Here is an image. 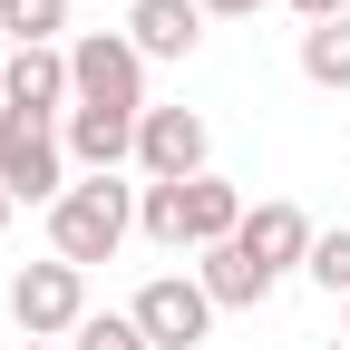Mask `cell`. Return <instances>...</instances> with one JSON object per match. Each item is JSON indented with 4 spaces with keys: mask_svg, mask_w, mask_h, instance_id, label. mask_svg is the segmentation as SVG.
<instances>
[{
    "mask_svg": "<svg viewBox=\"0 0 350 350\" xmlns=\"http://www.w3.org/2000/svg\"><path fill=\"white\" fill-rule=\"evenodd\" d=\"M243 185H224V175H185V185H146V204H137V224H146V243H165V253H214V243H234L243 234Z\"/></svg>",
    "mask_w": 350,
    "mask_h": 350,
    "instance_id": "obj_1",
    "label": "cell"
},
{
    "mask_svg": "<svg viewBox=\"0 0 350 350\" xmlns=\"http://www.w3.org/2000/svg\"><path fill=\"white\" fill-rule=\"evenodd\" d=\"M126 234H137V195L117 185V175H78V185L49 204V253L59 262H117L126 253Z\"/></svg>",
    "mask_w": 350,
    "mask_h": 350,
    "instance_id": "obj_2",
    "label": "cell"
},
{
    "mask_svg": "<svg viewBox=\"0 0 350 350\" xmlns=\"http://www.w3.org/2000/svg\"><path fill=\"white\" fill-rule=\"evenodd\" d=\"M68 88L78 107H117V117H146V59L126 29H78L68 39Z\"/></svg>",
    "mask_w": 350,
    "mask_h": 350,
    "instance_id": "obj_3",
    "label": "cell"
},
{
    "mask_svg": "<svg viewBox=\"0 0 350 350\" xmlns=\"http://www.w3.org/2000/svg\"><path fill=\"white\" fill-rule=\"evenodd\" d=\"M0 185H10V204H59V195H68L59 117H20V107H0Z\"/></svg>",
    "mask_w": 350,
    "mask_h": 350,
    "instance_id": "obj_4",
    "label": "cell"
},
{
    "mask_svg": "<svg viewBox=\"0 0 350 350\" xmlns=\"http://www.w3.org/2000/svg\"><path fill=\"white\" fill-rule=\"evenodd\" d=\"M10 321H20V340H78V321H88V273L78 262H20L10 273Z\"/></svg>",
    "mask_w": 350,
    "mask_h": 350,
    "instance_id": "obj_5",
    "label": "cell"
},
{
    "mask_svg": "<svg viewBox=\"0 0 350 350\" xmlns=\"http://www.w3.org/2000/svg\"><path fill=\"white\" fill-rule=\"evenodd\" d=\"M126 312H137L146 350H195V340L214 331V292H204L195 273H156L137 301H126Z\"/></svg>",
    "mask_w": 350,
    "mask_h": 350,
    "instance_id": "obj_6",
    "label": "cell"
},
{
    "mask_svg": "<svg viewBox=\"0 0 350 350\" xmlns=\"http://www.w3.org/2000/svg\"><path fill=\"white\" fill-rule=\"evenodd\" d=\"M204 117L195 107H146L137 117V165H146V185H185V175H214L204 165Z\"/></svg>",
    "mask_w": 350,
    "mask_h": 350,
    "instance_id": "obj_7",
    "label": "cell"
},
{
    "mask_svg": "<svg viewBox=\"0 0 350 350\" xmlns=\"http://www.w3.org/2000/svg\"><path fill=\"white\" fill-rule=\"evenodd\" d=\"M234 243H243V253L262 262V273L282 282V273H301V262H312V243H321V224H312V214H301L292 195H262V204L243 214V234H234Z\"/></svg>",
    "mask_w": 350,
    "mask_h": 350,
    "instance_id": "obj_8",
    "label": "cell"
},
{
    "mask_svg": "<svg viewBox=\"0 0 350 350\" xmlns=\"http://www.w3.org/2000/svg\"><path fill=\"white\" fill-rule=\"evenodd\" d=\"M0 107H20V117H68V107H78L68 49H10V68H0Z\"/></svg>",
    "mask_w": 350,
    "mask_h": 350,
    "instance_id": "obj_9",
    "label": "cell"
},
{
    "mask_svg": "<svg viewBox=\"0 0 350 350\" xmlns=\"http://www.w3.org/2000/svg\"><path fill=\"white\" fill-rule=\"evenodd\" d=\"M59 146L78 175H117L126 156H137V117H117V107H68L59 117Z\"/></svg>",
    "mask_w": 350,
    "mask_h": 350,
    "instance_id": "obj_10",
    "label": "cell"
},
{
    "mask_svg": "<svg viewBox=\"0 0 350 350\" xmlns=\"http://www.w3.org/2000/svg\"><path fill=\"white\" fill-rule=\"evenodd\" d=\"M126 39H137V59H195L204 0H137V10H126Z\"/></svg>",
    "mask_w": 350,
    "mask_h": 350,
    "instance_id": "obj_11",
    "label": "cell"
},
{
    "mask_svg": "<svg viewBox=\"0 0 350 350\" xmlns=\"http://www.w3.org/2000/svg\"><path fill=\"white\" fill-rule=\"evenodd\" d=\"M195 282L214 292V312H253V301L273 292V273H262L243 243H214V253H195Z\"/></svg>",
    "mask_w": 350,
    "mask_h": 350,
    "instance_id": "obj_12",
    "label": "cell"
},
{
    "mask_svg": "<svg viewBox=\"0 0 350 350\" xmlns=\"http://www.w3.org/2000/svg\"><path fill=\"white\" fill-rule=\"evenodd\" d=\"M301 78H312V88H350V20L301 29Z\"/></svg>",
    "mask_w": 350,
    "mask_h": 350,
    "instance_id": "obj_13",
    "label": "cell"
},
{
    "mask_svg": "<svg viewBox=\"0 0 350 350\" xmlns=\"http://www.w3.org/2000/svg\"><path fill=\"white\" fill-rule=\"evenodd\" d=\"M0 29H10V49H59L68 0H0Z\"/></svg>",
    "mask_w": 350,
    "mask_h": 350,
    "instance_id": "obj_14",
    "label": "cell"
},
{
    "mask_svg": "<svg viewBox=\"0 0 350 350\" xmlns=\"http://www.w3.org/2000/svg\"><path fill=\"white\" fill-rule=\"evenodd\" d=\"M301 273H312L331 301H350V224H331V234L312 243V262H301Z\"/></svg>",
    "mask_w": 350,
    "mask_h": 350,
    "instance_id": "obj_15",
    "label": "cell"
},
{
    "mask_svg": "<svg viewBox=\"0 0 350 350\" xmlns=\"http://www.w3.org/2000/svg\"><path fill=\"white\" fill-rule=\"evenodd\" d=\"M68 350H146V331H137V312H88Z\"/></svg>",
    "mask_w": 350,
    "mask_h": 350,
    "instance_id": "obj_16",
    "label": "cell"
},
{
    "mask_svg": "<svg viewBox=\"0 0 350 350\" xmlns=\"http://www.w3.org/2000/svg\"><path fill=\"white\" fill-rule=\"evenodd\" d=\"M262 0H204V20H253Z\"/></svg>",
    "mask_w": 350,
    "mask_h": 350,
    "instance_id": "obj_17",
    "label": "cell"
},
{
    "mask_svg": "<svg viewBox=\"0 0 350 350\" xmlns=\"http://www.w3.org/2000/svg\"><path fill=\"white\" fill-rule=\"evenodd\" d=\"M10 350H68V340H10Z\"/></svg>",
    "mask_w": 350,
    "mask_h": 350,
    "instance_id": "obj_18",
    "label": "cell"
},
{
    "mask_svg": "<svg viewBox=\"0 0 350 350\" xmlns=\"http://www.w3.org/2000/svg\"><path fill=\"white\" fill-rule=\"evenodd\" d=\"M10 214H20V204H10V185H0V224H10Z\"/></svg>",
    "mask_w": 350,
    "mask_h": 350,
    "instance_id": "obj_19",
    "label": "cell"
},
{
    "mask_svg": "<svg viewBox=\"0 0 350 350\" xmlns=\"http://www.w3.org/2000/svg\"><path fill=\"white\" fill-rule=\"evenodd\" d=\"M0 68H10V29H0Z\"/></svg>",
    "mask_w": 350,
    "mask_h": 350,
    "instance_id": "obj_20",
    "label": "cell"
},
{
    "mask_svg": "<svg viewBox=\"0 0 350 350\" xmlns=\"http://www.w3.org/2000/svg\"><path fill=\"white\" fill-rule=\"evenodd\" d=\"M340 340H350V301H340Z\"/></svg>",
    "mask_w": 350,
    "mask_h": 350,
    "instance_id": "obj_21",
    "label": "cell"
}]
</instances>
